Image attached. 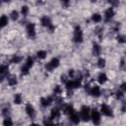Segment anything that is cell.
Segmentation results:
<instances>
[{"label": "cell", "mask_w": 126, "mask_h": 126, "mask_svg": "<svg viewBox=\"0 0 126 126\" xmlns=\"http://www.w3.org/2000/svg\"><path fill=\"white\" fill-rule=\"evenodd\" d=\"M118 42L121 43L126 42V37L124 35H119L116 38Z\"/></svg>", "instance_id": "83f0119b"}, {"label": "cell", "mask_w": 126, "mask_h": 126, "mask_svg": "<svg viewBox=\"0 0 126 126\" xmlns=\"http://www.w3.org/2000/svg\"><path fill=\"white\" fill-rule=\"evenodd\" d=\"M54 93H55L56 94H61L62 93V90L61 89V87L60 86L58 85L55 88V89L54 90Z\"/></svg>", "instance_id": "1f68e13d"}, {"label": "cell", "mask_w": 126, "mask_h": 126, "mask_svg": "<svg viewBox=\"0 0 126 126\" xmlns=\"http://www.w3.org/2000/svg\"><path fill=\"white\" fill-rule=\"evenodd\" d=\"M14 102L16 105H20L22 103V97L21 94H16L15 96Z\"/></svg>", "instance_id": "603a6c76"}, {"label": "cell", "mask_w": 126, "mask_h": 126, "mask_svg": "<svg viewBox=\"0 0 126 126\" xmlns=\"http://www.w3.org/2000/svg\"><path fill=\"white\" fill-rule=\"evenodd\" d=\"M90 108L87 106H83L81 108L80 116L83 121L87 122L90 119Z\"/></svg>", "instance_id": "6da1fadb"}, {"label": "cell", "mask_w": 126, "mask_h": 126, "mask_svg": "<svg viewBox=\"0 0 126 126\" xmlns=\"http://www.w3.org/2000/svg\"><path fill=\"white\" fill-rule=\"evenodd\" d=\"M115 13L112 8H109L105 12V17L106 20H109L114 16Z\"/></svg>", "instance_id": "9a60e30c"}, {"label": "cell", "mask_w": 126, "mask_h": 126, "mask_svg": "<svg viewBox=\"0 0 126 126\" xmlns=\"http://www.w3.org/2000/svg\"><path fill=\"white\" fill-rule=\"evenodd\" d=\"M73 40L76 43H81L83 41V33L79 26H77L75 28Z\"/></svg>", "instance_id": "7a4b0ae2"}, {"label": "cell", "mask_w": 126, "mask_h": 126, "mask_svg": "<svg viewBox=\"0 0 126 126\" xmlns=\"http://www.w3.org/2000/svg\"><path fill=\"white\" fill-rule=\"evenodd\" d=\"M107 80V77L105 74H101L98 77V81L101 84H104Z\"/></svg>", "instance_id": "d6986e66"}, {"label": "cell", "mask_w": 126, "mask_h": 126, "mask_svg": "<svg viewBox=\"0 0 126 126\" xmlns=\"http://www.w3.org/2000/svg\"><path fill=\"white\" fill-rule=\"evenodd\" d=\"M69 75H70V76L71 77H72V78H73V77H74V70H70V71H69Z\"/></svg>", "instance_id": "8d00e7d4"}, {"label": "cell", "mask_w": 126, "mask_h": 126, "mask_svg": "<svg viewBox=\"0 0 126 126\" xmlns=\"http://www.w3.org/2000/svg\"><path fill=\"white\" fill-rule=\"evenodd\" d=\"M26 111L31 120H34L36 116V112L32 105L30 104H27L26 107Z\"/></svg>", "instance_id": "ba28073f"}, {"label": "cell", "mask_w": 126, "mask_h": 126, "mask_svg": "<svg viewBox=\"0 0 126 126\" xmlns=\"http://www.w3.org/2000/svg\"><path fill=\"white\" fill-rule=\"evenodd\" d=\"M59 65H60L59 60L56 58H54L51 60V61L49 63H48V64H46L45 65V67L47 71L49 72H51L54 69L57 68L59 66Z\"/></svg>", "instance_id": "3957f363"}, {"label": "cell", "mask_w": 126, "mask_h": 126, "mask_svg": "<svg viewBox=\"0 0 126 126\" xmlns=\"http://www.w3.org/2000/svg\"><path fill=\"white\" fill-rule=\"evenodd\" d=\"M29 68H28L26 65H24L22 67L21 71V73L23 75H26L29 74Z\"/></svg>", "instance_id": "cb8c5ba5"}, {"label": "cell", "mask_w": 126, "mask_h": 126, "mask_svg": "<svg viewBox=\"0 0 126 126\" xmlns=\"http://www.w3.org/2000/svg\"><path fill=\"white\" fill-rule=\"evenodd\" d=\"M71 120L75 125H77L80 122V117L77 113L74 112L70 115Z\"/></svg>", "instance_id": "7c38bea8"}, {"label": "cell", "mask_w": 126, "mask_h": 126, "mask_svg": "<svg viewBox=\"0 0 126 126\" xmlns=\"http://www.w3.org/2000/svg\"><path fill=\"white\" fill-rule=\"evenodd\" d=\"M69 1H64V2H63V3H64V4H63V5H64V7H65V8H68L69 6Z\"/></svg>", "instance_id": "f35d334b"}, {"label": "cell", "mask_w": 126, "mask_h": 126, "mask_svg": "<svg viewBox=\"0 0 126 126\" xmlns=\"http://www.w3.org/2000/svg\"><path fill=\"white\" fill-rule=\"evenodd\" d=\"M116 96H117V98L118 99H121L122 98H123L124 97L123 92L118 91L116 94Z\"/></svg>", "instance_id": "d6a6232c"}, {"label": "cell", "mask_w": 126, "mask_h": 126, "mask_svg": "<svg viewBox=\"0 0 126 126\" xmlns=\"http://www.w3.org/2000/svg\"><path fill=\"white\" fill-rule=\"evenodd\" d=\"M10 17L11 19L13 20V21H16L17 20V19L18 18L19 16V14L18 12L16 10H13L11 12V13H10Z\"/></svg>", "instance_id": "4316f807"}, {"label": "cell", "mask_w": 126, "mask_h": 126, "mask_svg": "<svg viewBox=\"0 0 126 126\" xmlns=\"http://www.w3.org/2000/svg\"><path fill=\"white\" fill-rule=\"evenodd\" d=\"M60 116V113L58 108H53L51 111V116L49 117L50 120L52 121L56 118H59Z\"/></svg>", "instance_id": "8fae6325"}, {"label": "cell", "mask_w": 126, "mask_h": 126, "mask_svg": "<svg viewBox=\"0 0 126 126\" xmlns=\"http://www.w3.org/2000/svg\"><path fill=\"white\" fill-rule=\"evenodd\" d=\"M120 67L121 68H122V69L123 68H125V61L124 59H122L121 60V63H120Z\"/></svg>", "instance_id": "e575fe53"}, {"label": "cell", "mask_w": 126, "mask_h": 126, "mask_svg": "<svg viewBox=\"0 0 126 126\" xmlns=\"http://www.w3.org/2000/svg\"><path fill=\"white\" fill-rule=\"evenodd\" d=\"M28 11H29V8L27 6H24L22 7V9H21V13H22V14L24 16H26L27 15Z\"/></svg>", "instance_id": "f546056e"}, {"label": "cell", "mask_w": 126, "mask_h": 126, "mask_svg": "<svg viewBox=\"0 0 126 126\" xmlns=\"http://www.w3.org/2000/svg\"><path fill=\"white\" fill-rule=\"evenodd\" d=\"M68 77L65 75H63L61 77V81L63 83H67L68 81Z\"/></svg>", "instance_id": "836d02e7"}, {"label": "cell", "mask_w": 126, "mask_h": 126, "mask_svg": "<svg viewBox=\"0 0 126 126\" xmlns=\"http://www.w3.org/2000/svg\"><path fill=\"white\" fill-rule=\"evenodd\" d=\"M92 19L94 22L98 23V22H100L101 21V20H102V16H101V15L100 14L95 13V14H94L92 16Z\"/></svg>", "instance_id": "44dd1931"}, {"label": "cell", "mask_w": 126, "mask_h": 126, "mask_svg": "<svg viewBox=\"0 0 126 126\" xmlns=\"http://www.w3.org/2000/svg\"><path fill=\"white\" fill-rule=\"evenodd\" d=\"M91 118L93 123L95 125H99L101 123V115L96 109H93L91 113Z\"/></svg>", "instance_id": "5b68a950"}, {"label": "cell", "mask_w": 126, "mask_h": 126, "mask_svg": "<svg viewBox=\"0 0 126 126\" xmlns=\"http://www.w3.org/2000/svg\"><path fill=\"white\" fill-rule=\"evenodd\" d=\"M98 66L100 68H104L105 66V61L104 59L100 58L98 60Z\"/></svg>", "instance_id": "484cf974"}, {"label": "cell", "mask_w": 126, "mask_h": 126, "mask_svg": "<svg viewBox=\"0 0 126 126\" xmlns=\"http://www.w3.org/2000/svg\"><path fill=\"white\" fill-rule=\"evenodd\" d=\"M8 81L10 86H13L17 83L16 76L14 74H9L8 76Z\"/></svg>", "instance_id": "5bb4252c"}, {"label": "cell", "mask_w": 126, "mask_h": 126, "mask_svg": "<svg viewBox=\"0 0 126 126\" xmlns=\"http://www.w3.org/2000/svg\"><path fill=\"white\" fill-rule=\"evenodd\" d=\"M22 59H23V57H22L14 56L10 60V63H14V64H18L19 63L21 62Z\"/></svg>", "instance_id": "ffe728a7"}, {"label": "cell", "mask_w": 126, "mask_h": 126, "mask_svg": "<svg viewBox=\"0 0 126 126\" xmlns=\"http://www.w3.org/2000/svg\"><path fill=\"white\" fill-rule=\"evenodd\" d=\"M101 53V47L97 44H94L93 48V55L94 56H98L100 55Z\"/></svg>", "instance_id": "e0dca14e"}, {"label": "cell", "mask_w": 126, "mask_h": 126, "mask_svg": "<svg viewBox=\"0 0 126 126\" xmlns=\"http://www.w3.org/2000/svg\"><path fill=\"white\" fill-rule=\"evenodd\" d=\"M2 114L5 117H9V115L10 114V112H9V109H8L7 108H4L3 110H2Z\"/></svg>", "instance_id": "4dcf8cb0"}, {"label": "cell", "mask_w": 126, "mask_h": 126, "mask_svg": "<svg viewBox=\"0 0 126 126\" xmlns=\"http://www.w3.org/2000/svg\"><path fill=\"white\" fill-rule=\"evenodd\" d=\"M34 64V61L33 60L31 57L29 56L28 58H27V62H26V65L29 68H31L33 66Z\"/></svg>", "instance_id": "d4e9b609"}, {"label": "cell", "mask_w": 126, "mask_h": 126, "mask_svg": "<svg viewBox=\"0 0 126 126\" xmlns=\"http://www.w3.org/2000/svg\"><path fill=\"white\" fill-rule=\"evenodd\" d=\"M53 102V98L51 97H48L47 98L45 99L44 98H42L41 99V103L42 106H48L50 105Z\"/></svg>", "instance_id": "4fadbf2b"}, {"label": "cell", "mask_w": 126, "mask_h": 126, "mask_svg": "<svg viewBox=\"0 0 126 126\" xmlns=\"http://www.w3.org/2000/svg\"><path fill=\"white\" fill-rule=\"evenodd\" d=\"M38 57L41 59H44L47 56V52L46 51L40 50L37 52Z\"/></svg>", "instance_id": "7402d4cb"}, {"label": "cell", "mask_w": 126, "mask_h": 126, "mask_svg": "<svg viewBox=\"0 0 126 126\" xmlns=\"http://www.w3.org/2000/svg\"><path fill=\"white\" fill-rule=\"evenodd\" d=\"M89 93L92 94V96L95 97H98L101 95V91L100 87L98 86L93 87V88L90 89Z\"/></svg>", "instance_id": "30bf717a"}, {"label": "cell", "mask_w": 126, "mask_h": 126, "mask_svg": "<svg viewBox=\"0 0 126 126\" xmlns=\"http://www.w3.org/2000/svg\"><path fill=\"white\" fill-rule=\"evenodd\" d=\"M9 75V68L7 65H2L1 67V81L6 76H8Z\"/></svg>", "instance_id": "9c48e42d"}, {"label": "cell", "mask_w": 126, "mask_h": 126, "mask_svg": "<svg viewBox=\"0 0 126 126\" xmlns=\"http://www.w3.org/2000/svg\"><path fill=\"white\" fill-rule=\"evenodd\" d=\"M8 23V17L5 15H4L2 16L0 19V25H1V27L3 28L5 27L7 25Z\"/></svg>", "instance_id": "ac0fdd59"}, {"label": "cell", "mask_w": 126, "mask_h": 126, "mask_svg": "<svg viewBox=\"0 0 126 126\" xmlns=\"http://www.w3.org/2000/svg\"><path fill=\"white\" fill-rule=\"evenodd\" d=\"M26 31L28 36L31 38L34 39L36 36L35 24L33 23H29L26 27Z\"/></svg>", "instance_id": "277c9868"}, {"label": "cell", "mask_w": 126, "mask_h": 126, "mask_svg": "<svg viewBox=\"0 0 126 126\" xmlns=\"http://www.w3.org/2000/svg\"><path fill=\"white\" fill-rule=\"evenodd\" d=\"M41 23L42 26L49 27L51 25H52L50 18L46 16L42 17L41 19Z\"/></svg>", "instance_id": "2e32d148"}, {"label": "cell", "mask_w": 126, "mask_h": 126, "mask_svg": "<svg viewBox=\"0 0 126 126\" xmlns=\"http://www.w3.org/2000/svg\"><path fill=\"white\" fill-rule=\"evenodd\" d=\"M101 112L106 116L109 117H113V113L112 109L109 106L105 104H103L102 105Z\"/></svg>", "instance_id": "52a82bcc"}, {"label": "cell", "mask_w": 126, "mask_h": 126, "mask_svg": "<svg viewBox=\"0 0 126 126\" xmlns=\"http://www.w3.org/2000/svg\"><path fill=\"white\" fill-rule=\"evenodd\" d=\"M120 88H121V89H122V91H123L124 92H125V91H126V83H124L123 84H122L121 85Z\"/></svg>", "instance_id": "74e56055"}, {"label": "cell", "mask_w": 126, "mask_h": 126, "mask_svg": "<svg viewBox=\"0 0 126 126\" xmlns=\"http://www.w3.org/2000/svg\"><path fill=\"white\" fill-rule=\"evenodd\" d=\"M81 85V80L76 79L75 81H69L66 83V88L68 90H72L79 88Z\"/></svg>", "instance_id": "8992f818"}, {"label": "cell", "mask_w": 126, "mask_h": 126, "mask_svg": "<svg viewBox=\"0 0 126 126\" xmlns=\"http://www.w3.org/2000/svg\"><path fill=\"white\" fill-rule=\"evenodd\" d=\"M110 3L112 4V5L114 6H117L119 5V1H109V2Z\"/></svg>", "instance_id": "d590c367"}, {"label": "cell", "mask_w": 126, "mask_h": 126, "mask_svg": "<svg viewBox=\"0 0 126 126\" xmlns=\"http://www.w3.org/2000/svg\"><path fill=\"white\" fill-rule=\"evenodd\" d=\"M4 125L6 126L13 125V123L10 118H7L4 121Z\"/></svg>", "instance_id": "f1b7e54d"}]
</instances>
